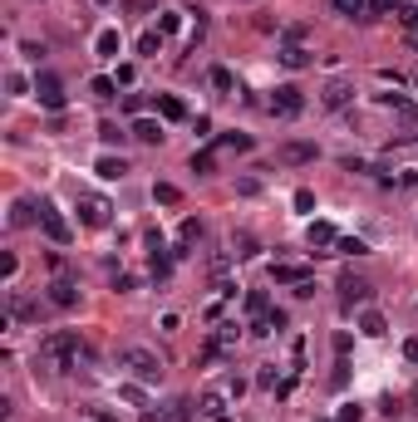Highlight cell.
<instances>
[{"mask_svg": "<svg viewBox=\"0 0 418 422\" xmlns=\"http://www.w3.org/2000/svg\"><path fill=\"white\" fill-rule=\"evenodd\" d=\"M192 172H197V177H211V172H216V152H211V147L192 152Z\"/></svg>", "mask_w": 418, "mask_h": 422, "instance_id": "29", "label": "cell"}, {"mask_svg": "<svg viewBox=\"0 0 418 422\" xmlns=\"http://www.w3.org/2000/svg\"><path fill=\"white\" fill-rule=\"evenodd\" d=\"M399 25L414 35V30H418V5H404V10H399Z\"/></svg>", "mask_w": 418, "mask_h": 422, "instance_id": "41", "label": "cell"}, {"mask_svg": "<svg viewBox=\"0 0 418 422\" xmlns=\"http://www.w3.org/2000/svg\"><path fill=\"white\" fill-rule=\"evenodd\" d=\"M404 358H409V363H418V339H409V344H404Z\"/></svg>", "mask_w": 418, "mask_h": 422, "instance_id": "53", "label": "cell"}, {"mask_svg": "<svg viewBox=\"0 0 418 422\" xmlns=\"http://www.w3.org/2000/svg\"><path fill=\"white\" fill-rule=\"evenodd\" d=\"M394 113H399V123H404L409 133H418V108L409 104V99H399V104H394Z\"/></svg>", "mask_w": 418, "mask_h": 422, "instance_id": "35", "label": "cell"}, {"mask_svg": "<svg viewBox=\"0 0 418 422\" xmlns=\"http://www.w3.org/2000/svg\"><path fill=\"white\" fill-rule=\"evenodd\" d=\"M123 108H128V113H138V118H143V94H123Z\"/></svg>", "mask_w": 418, "mask_h": 422, "instance_id": "50", "label": "cell"}, {"mask_svg": "<svg viewBox=\"0 0 418 422\" xmlns=\"http://www.w3.org/2000/svg\"><path fill=\"white\" fill-rule=\"evenodd\" d=\"M197 241H202V221H197V216H187V221H182V231H178V246H197Z\"/></svg>", "mask_w": 418, "mask_h": 422, "instance_id": "32", "label": "cell"}, {"mask_svg": "<svg viewBox=\"0 0 418 422\" xmlns=\"http://www.w3.org/2000/svg\"><path fill=\"white\" fill-rule=\"evenodd\" d=\"M94 172H99L104 182H113V177H123V172H128V162H123V157H113V152H104V157L94 162Z\"/></svg>", "mask_w": 418, "mask_h": 422, "instance_id": "20", "label": "cell"}, {"mask_svg": "<svg viewBox=\"0 0 418 422\" xmlns=\"http://www.w3.org/2000/svg\"><path fill=\"white\" fill-rule=\"evenodd\" d=\"M301 280H310L306 265H271V285H301Z\"/></svg>", "mask_w": 418, "mask_h": 422, "instance_id": "17", "label": "cell"}, {"mask_svg": "<svg viewBox=\"0 0 418 422\" xmlns=\"http://www.w3.org/2000/svg\"><path fill=\"white\" fill-rule=\"evenodd\" d=\"M133 285H138V280H133V275H128V270H113V290H118V295H128V290H133Z\"/></svg>", "mask_w": 418, "mask_h": 422, "instance_id": "42", "label": "cell"}, {"mask_svg": "<svg viewBox=\"0 0 418 422\" xmlns=\"http://www.w3.org/2000/svg\"><path fill=\"white\" fill-rule=\"evenodd\" d=\"M276 162L306 167V162H315V143H281V147H276Z\"/></svg>", "mask_w": 418, "mask_h": 422, "instance_id": "10", "label": "cell"}, {"mask_svg": "<svg viewBox=\"0 0 418 422\" xmlns=\"http://www.w3.org/2000/svg\"><path fill=\"white\" fill-rule=\"evenodd\" d=\"M123 138H128V133H123L118 123H99V143H104V147H113V143H123Z\"/></svg>", "mask_w": 418, "mask_h": 422, "instance_id": "38", "label": "cell"}, {"mask_svg": "<svg viewBox=\"0 0 418 422\" xmlns=\"http://www.w3.org/2000/svg\"><path fill=\"white\" fill-rule=\"evenodd\" d=\"M182 15H187V10H158V30H163V35H178V30H182Z\"/></svg>", "mask_w": 418, "mask_h": 422, "instance_id": "30", "label": "cell"}, {"mask_svg": "<svg viewBox=\"0 0 418 422\" xmlns=\"http://www.w3.org/2000/svg\"><path fill=\"white\" fill-rule=\"evenodd\" d=\"M296 211H315V192H310V187L296 192Z\"/></svg>", "mask_w": 418, "mask_h": 422, "instance_id": "46", "label": "cell"}, {"mask_svg": "<svg viewBox=\"0 0 418 422\" xmlns=\"http://www.w3.org/2000/svg\"><path fill=\"white\" fill-rule=\"evenodd\" d=\"M163 49V30H148V35H138V54L148 59V54H158Z\"/></svg>", "mask_w": 418, "mask_h": 422, "instance_id": "33", "label": "cell"}, {"mask_svg": "<svg viewBox=\"0 0 418 422\" xmlns=\"http://www.w3.org/2000/svg\"><path fill=\"white\" fill-rule=\"evenodd\" d=\"M256 383H261V388H281V383H276V368H271V363H266V368L256 373Z\"/></svg>", "mask_w": 418, "mask_h": 422, "instance_id": "49", "label": "cell"}, {"mask_svg": "<svg viewBox=\"0 0 418 422\" xmlns=\"http://www.w3.org/2000/svg\"><path fill=\"white\" fill-rule=\"evenodd\" d=\"M158 113H163L168 123H178V118H187V108H182V99H173V94H163V99H158Z\"/></svg>", "mask_w": 418, "mask_h": 422, "instance_id": "28", "label": "cell"}, {"mask_svg": "<svg viewBox=\"0 0 418 422\" xmlns=\"http://www.w3.org/2000/svg\"><path fill=\"white\" fill-rule=\"evenodd\" d=\"M133 138H138V143H163V123L143 113V118H133Z\"/></svg>", "mask_w": 418, "mask_h": 422, "instance_id": "16", "label": "cell"}, {"mask_svg": "<svg viewBox=\"0 0 418 422\" xmlns=\"http://www.w3.org/2000/svg\"><path fill=\"white\" fill-rule=\"evenodd\" d=\"M276 59H281L286 69H306V64H310V49H306V44H281Z\"/></svg>", "mask_w": 418, "mask_h": 422, "instance_id": "15", "label": "cell"}, {"mask_svg": "<svg viewBox=\"0 0 418 422\" xmlns=\"http://www.w3.org/2000/svg\"><path fill=\"white\" fill-rule=\"evenodd\" d=\"M158 10V0H118V15H148Z\"/></svg>", "mask_w": 418, "mask_h": 422, "instance_id": "37", "label": "cell"}, {"mask_svg": "<svg viewBox=\"0 0 418 422\" xmlns=\"http://www.w3.org/2000/svg\"><path fill=\"white\" fill-rule=\"evenodd\" d=\"M330 383H335V388H344V383H349V358H339V363H335V378H330Z\"/></svg>", "mask_w": 418, "mask_h": 422, "instance_id": "45", "label": "cell"}, {"mask_svg": "<svg viewBox=\"0 0 418 422\" xmlns=\"http://www.w3.org/2000/svg\"><path fill=\"white\" fill-rule=\"evenodd\" d=\"M369 295H374V285L364 280V275H354V270H344L339 275V300L354 310V305H369Z\"/></svg>", "mask_w": 418, "mask_h": 422, "instance_id": "5", "label": "cell"}, {"mask_svg": "<svg viewBox=\"0 0 418 422\" xmlns=\"http://www.w3.org/2000/svg\"><path fill=\"white\" fill-rule=\"evenodd\" d=\"M236 192H241V197H256V192H261V182H256V177H241V182H236Z\"/></svg>", "mask_w": 418, "mask_h": 422, "instance_id": "47", "label": "cell"}, {"mask_svg": "<svg viewBox=\"0 0 418 422\" xmlns=\"http://www.w3.org/2000/svg\"><path fill=\"white\" fill-rule=\"evenodd\" d=\"M414 89H418V74H414Z\"/></svg>", "mask_w": 418, "mask_h": 422, "instance_id": "55", "label": "cell"}, {"mask_svg": "<svg viewBox=\"0 0 418 422\" xmlns=\"http://www.w3.org/2000/svg\"><path fill=\"white\" fill-rule=\"evenodd\" d=\"M364 418V408H359V403H344V408H339V418L335 422H359Z\"/></svg>", "mask_w": 418, "mask_h": 422, "instance_id": "43", "label": "cell"}, {"mask_svg": "<svg viewBox=\"0 0 418 422\" xmlns=\"http://www.w3.org/2000/svg\"><path fill=\"white\" fill-rule=\"evenodd\" d=\"M143 422H192V398H173L163 413H143Z\"/></svg>", "mask_w": 418, "mask_h": 422, "instance_id": "11", "label": "cell"}, {"mask_svg": "<svg viewBox=\"0 0 418 422\" xmlns=\"http://www.w3.org/2000/svg\"><path fill=\"white\" fill-rule=\"evenodd\" d=\"M89 418H94V422H118L113 413H108V408H89Z\"/></svg>", "mask_w": 418, "mask_h": 422, "instance_id": "52", "label": "cell"}, {"mask_svg": "<svg viewBox=\"0 0 418 422\" xmlns=\"http://www.w3.org/2000/svg\"><path fill=\"white\" fill-rule=\"evenodd\" d=\"M79 354H84V344H79V334H74V329H54V334H45V339H40V358H45V363H54L59 373H69V368L79 363Z\"/></svg>", "mask_w": 418, "mask_h": 422, "instance_id": "1", "label": "cell"}, {"mask_svg": "<svg viewBox=\"0 0 418 422\" xmlns=\"http://www.w3.org/2000/svg\"><path fill=\"white\" fill-rule=\"evenodd\" d=\"M296 290V300H315V280H301V285H291Z\"/></svg>", "mask_w": 418, "mask_h": 422, "instance_id": "51", "label": "cell"}, {"mask_svg": "<svg viewBox=\"0 0 418 422\" xmlns=\"http://www.w3.org/2000/svg\"><path fill=\"white\" fill-rule=\"evenodd\" d=\"M349 99H354V84H349V79H330V84L320 89V104L330 108V113H335V108H344Z\"/></svg>", "mask_w": 418, "mask_h": 422, "instance_id": "9", "label": "cell"}, {"mask_svg": "<svg viewBox=\"0 0 418 422\" xmlns=\"http://www.w3.org/2000/svg\"><path fill=\"white\" fill-rule=\"evenodd\" d=\"M99 5H104V0H99Z\"/></svg>", "mask_w": 418, "mask_h": 422, "instance_id": "56", "label": "cell"}, {"mask_svg": "<svg viewBox=\"0 0 418 422\" xmlns=\"http://www.w3.org/2000/svg\"><path fill=\"white\" fill-rule=\"evenodd\" d=\"M404 0H369V15H399Z\"/></svg>", "mask_w": 418, "mask_h": 422, "instance_id": "39", "label": "cell"}, {"mask_svg": "<svg viewBox=\"0 0 418 422\" xmlns=\"http://www.w3.org/2000/svg\"><path fill=\"white\" fill-rule=\"evenodd\" d=\"M246 310H251V319H261V315H266V310H271L266 290H246Z\"/></svg>", "mask_w": 418, "mask_h": 422, "instance_id": "34", "label": "cell"}, {"mask_svg": "<svg viewBox=\"0 0 418 422\" xmlns=\"http://www.w3.org/2000/svg\"><path fill=\"white\" fill-rule=\"evenodd\" d=\"M89 94H94L99 104H113V99H118V79H108V74H94V79H89Z\"/></svg>", "mask_w": 418, "mask_h": 422, "instance_id": "18", "label": "cell"}, {"mask_svg": "<svg viewBox=\"0 0 418 422\" xmlns=\"http://www.w3.org/2000/svg\"><path fill=\"white\" fill-rule=\"evenodd\" d=\"M211 89H216V94H231V89H236V74H231L226 64H216V69H211Z\"/></svg>", "mask_w": 418, "mask_h": 422, "instance_id": "31", "label": "cell"}, {"mask_svg": "<svg viewBox=\"0 0 418 422\" xmlns=\"http://www.w3.org/2000/svg\"><path fill=\"white\" fill-rule=\"evenodd\" d=\"M5 310H10L15 324H40V305H35L30 295H20V290H10V295H5Z\"/></svg>", "mask_w": 418, "mask_h": 422, "instance_id": "7", "label": "cell"}, {"mask_svg": "<svg viewBox=\"0 0 418 422\" xmlns=\"http://www.w3.org/2000/svg\"><path fill=\"white\" fill-rule=\"evenodd\" d=\"M236 339H241V324H236V319H226V324H216V334H211V344H216V349H231Z\"/></svg>", "mask_w": 418, "mask_h": 422, "instance_id": "24", "label": "cell"}, {"mask_svg": "<svg viewBox=\"0 0 418 422\" xmlns=\"http://www.w3.org/2000/svg\"><path fill=\"white\" fill-rule=\"evenodd\" d=\"M94 49H99L104 59H118V49H123V40H118V30H99V40H94Z\"/></svg>", "mask_w": 418, "mask_h": 422, "instance_id": "23", "label": "cell"}, {"mask_svg": "<svg viewBox=\"0 0 418 422\" xmlns=\"http://www.w3.org/2000/svg\"><path fill=\"white\" fill-rule=\"evenodd\" d=\"M335 241H339V231L330 221H310V246H335Z\"/></svg>", "mask_w": 418, "mask_h": 422, "instance_id": "25", "label": "cell"}, {"mask_svg": "<svg viewBox=\"0 0 418 422\" xmlns=\"http://www.w3.org/2000/svg\"><path fill=\"white\" fill-rule=\"evenodd\" d=\"M35 221H40V207H35V202H25V197L10 202V226H15V231H25V226H35Z\"/></svg>", "mask_w": 418, "mask_h": 422, "instance_id": "13", "label": "cell"}, {"mask_svg": "<svg viewBox=\"0 0 418 422\" xmlns=\"http://www.w3.org/2000/svg\"><path fill=\"white\" fill-rule=\"evenodd\" d=\"M35 99H40V108L45 113H64V79L59 74H35Z\"/></svg>", "mask_w": 418, "mask_h": 422, "instance_id": "3", "label": "cell"}, {"mask_svg": "<svg viewBox=\"0 0 418 422\" xmlns=\"http://www.w3.org/2000/svg\"><path fill=\"white\" fill-rule=\"evenodd\" d=\"M216 147H226V152H251V147H256V138H251V133H221V138H216Z\"/></svg>", "mask_w": 418, "mask_h": 422, "instance_id": "21", "label": "cell"}, {"mask_svg": "<svg viewBox=\"0 0 418 422\" xmlns=\"http://www.w3.org/2000/svg\"><path fill=\"white\" fill-rule=\"evenodd\" d=\"M256 251H261V246H256L251 231H236V236H231V255H236V260H251Z\"/></svg>", "mask_w": 418, "mask_h": 422, "instance_id": "22", "label": "cell"}, {"mask_svg": "<svg viewBox=\"0 0 418 422\" xmlns=\"http://www.w3.org/2000/svg\"><path fill=\"white\" fill-rule=\"evenodd\" d=\"M335 10H339V15H344V20H374V15H369V5H364V0H335Z\"/></svg>", "mask_w": 418, "mask_h": 422, "instance_id": "27", "label": "cell"}, {"mask_svg": "<svg viewBox=\"0 0 418 422\" xmlns=\"http://www.w3.org/2000/svg\"><path fill=\"white\" fill-rule=\"evenodd\" d=\"M5 89H10V94H30V89H35V84H30V79H25V74H5Z\"/></svg>", "mask_w": 418, "mask_h": 422, "instance_id": "40", "label": "cell"}, {"mask_svg": "<svg viewBox=\"0 0 418 422\" xmlns=\"http://www.w3.org/2000/svg\"><path fill=\"white\" fill-rule=\"evenodd\" d=\"M15 270H20V260H15V255H0V275L15 280Z\"/></svg>", "mask_w": 418, "mask_h": 422, "instance_id": "48", "label": "cell"}, {"mask_svg": "<svg viewBox=\"0 0 418 422\" xmlns=\"http://www.w3.org/2000/svg\"><path fill=\"white\" fill-rule=\"evenodd\" d=\"M108 202L104 197H79V221H84V226H108Z\"/></svg>", "mask_w": 418, "mask_h": 422, "instance_id": "12", "label": "cell"}, {"mask_svg": "<svg viewBox=\"0 0 418 422\" xmlns=\"http://www.w3.org/2000/svg\"><path fill=\"white\" fill-rule=\"evenodd\" d=\"M359 334H364V339H384V334H389V319L379 315V310H364V315H359Z\"/></svg>", "mask_w": 418, "mask_h": 422, "instance_id": "14", "label": "cell"}, {"mask_svg": "<svg viewBox=\"0 0 418 422\" xmlns=\"http://www.w3.org/2000/svg\"><path fill=\"white\" fill-rule=\"evenodd\" d=\"M335 251H339V255H364L369 246H364L359 236H339V241H335Z\"/></svg>", "mask_w": 418, "mask_h": 422, "instance_id": "36", "label": "cell"}, {"mask_svg": "<svg viewBox=\"0 0 418 422\" xmlns=\"http://www.w3.org/2000/svg\"><path fill=\"white\" fill-rule=\"evenodd\" d=\"M409 403H414V408H418V383H414V393H409Z\"/></svg>", "mask_w": 418, "mask_h": 422, "instance_id": "54", "label": "cell"}, {"mask_svg": "<svg viewBox=\"0 0 418 422\" xmlns=\"http://www.w3.org/2000/svg\"><path fill=\"white\" fill-rule=\"evenodd\" d=\"M40 231H45L54 246H69V236H74L69 221H64V211L54 207V202H40Z\"/></svg>", "mask_w": 418, "mask_h": 422, "instance_id": "4", "label": "cell"}, {"mask_svg": "<svg viewBox=\"0 0 418 422\" xmlns=\"http://www.w3.org/2000/svg\"><path fill=\"white\" fill-rule=\"evenodd\" d=\"M271 113H281V118H301V113H306V94H301L296 84H281V89L271 94Z\"/></svg>", "mask_w": 418, "mask_h": 422, "instance_id": "6", "label": "cell"}, {"mask_svg": "<svg viewBox=\"0 0 418 422\" xmlns=\"http://www.w3.org/2000/svg\"><path fill=\"white\" fill-rule=\"evenodd\" d=\"M50 305H54V310H74V305H79V285H74L69 275H54V280H50Z\"/></svg>", "mask_w": 418, "mask_h": 422, "instance_id": "8", "label": "cell"}, {"mask_svg": "<svg viewBox=\"0 0 418 422\" xmlns=\"http://www.w3.org/2000/svg\"><path fill=\"white\" fill-rule=\"evenodd\" d=\"M226 398H231V393H202V403H197V413H202V418H226Z\"/></svg>", "mask_w": 418, "mask_h": 422, "instance_id": "19", "label": "cell"}, {"mask_svg": "<svg viewBox=\"0 0 418 422\" xmlns=\"http://www.w3.org/2000/svg\"><path fill=\"white\" fill-rule=\"evenodd\" d=\"M118 363L133 368L138 383H158V378H163V358H158L153 349H138V344H133V349H118Z\"/></svg>", "mask_w": 418, "mask_h": 422, "instance_id": "2", "label": "cell"}, {"mask_svg": "<svg viewBox=\"0 0 418 422\" xmlns=\"http://www.w3.org/2000/svg\"><path fill=\"white\" fill-rule=\"evenodd\" d=\"M153 202H158V207H178V202H182V192H178L173 182H153Z\"/></svg>", "mask_w": 418, "mask_h": 422, "instance_id": "26", "label": "cell"}, {"mask_svg": "<svg viewBox=\"0 0 418 422\" xmlns=\"http://www.w3.org/2000/svg\"><path fill=\"white\" fill-rule=\"evenodd\" d=\"M349 349H354V339L339 329V334H335V354H339V358H349Z\"/></svg>", "mask_w": 418, "mask_h": 422, "instance_id": "44", "label": "cell"}]
</instances>
